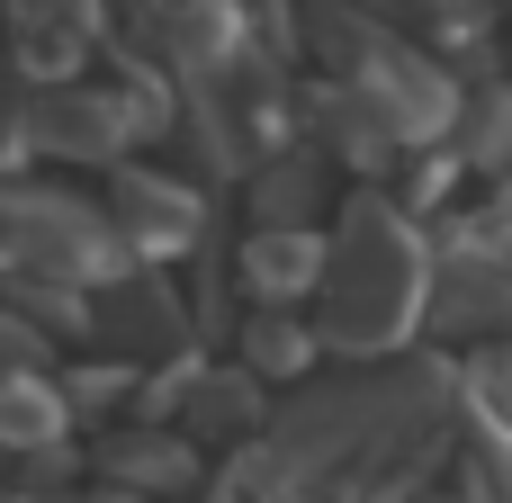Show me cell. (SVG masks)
<instances>
[{"mask_svg":"<svg viewBox=\"0 0 512 503\" xmlns=\"http://www.w3.org/2000/svg\"><path fill=\"white\" fill-rule=\"evenodd\" d=\"M315 279H324V306H333V342H360V351L396 342L405 315L423 306V252L405 243L396 216H351Z\"/></svg>","mask_w":512,"mask_h":503,"instance_id":"obj_1","label":"cell"},{"mask_svg":"<svg viewBox=\"0 0 512 503\" xmlns=\"http://www.w3.org/2000/svg\"><path fill=\"white\" fill-rule=\"evenodd\" d=\"M0 432H9V441H45V432H63V396H54L45 378L9 369V378H0Z\"/></svg>","mask_w":512,"mask_h":503,"instance_id":"obj_2","label":"cell"}]
</instances>
